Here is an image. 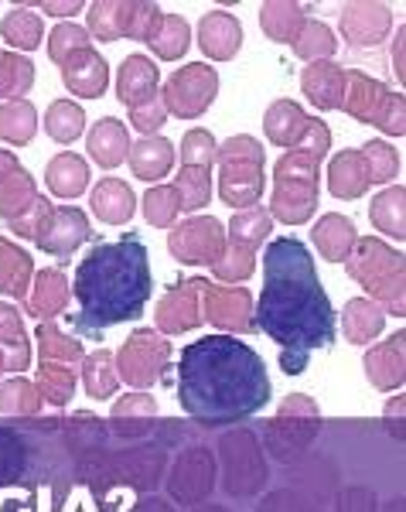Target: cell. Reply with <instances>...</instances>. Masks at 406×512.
I'll return each mask as SVG.
<instances>
[{
  "label": "cell",
  "instance_id": "1",
  "mask_svg": "<svg viewBox=\"0 0 406 512\" xmlns=\"http://www.w3.org/2000/svg\"><path fill=\"white\" fill-rule=\"evenodd\" d=\"M256 332L280 345V369L304 376L314 352L335 345V308H331L314 256L301 239H273L263 250V291L253 304Z\"/></svg>",
  "mask_w": 406,
  "mask_h": 512
},
{
  "label": "cell",
  "instance_id": "2",
  "mask_svg": "<svg viewBox=\"0 0 406 512\" xmlns=\"http://www.w3.org/2000/svg\"><path fill=\"white\" fill-rule=\"evenodd\" d=\"M270 376L260 352L232 335H205L178 359V400L202 424H232L270 403Z\"/></svg>",
  "mask_w": 406,
  "mask_h": 512
},
{
  "label": "cell",
  "instance_id": "3",
  "mask_svg": "<svg viewBox=\"0 0 406 512\" xmlns=\"http://www.w3.org/2000/svg\"><path fill=\"white\" fill-rule=\"evenodd\" d=\"M151 256L140 236L96 243L79 260L72 297H76V325L96 335L123 321H137L151 301Z\"/></svg>",
  "mask_w": 406,
  "mask_h": 512
},
{
  "label": "cell",
  "instance_id": "4",
  "mask_svg": "<svg viewBox=\"0 0 406 512\" xmlns=\"http://www.w3.org/2000/svg\"><path fill=\"white\" fill-rule=\"evenodd\" d=\"M345 270L369 294V301H376L379 308L396 318L406 315V260L400 250L372 236L355 239L352 253L345 256Z\"/></svg>",
  "mask_w": 406,
  "mask_h": 512
},
{
  "label": "cell",
  "instance_id": "5",
  "mask_svg": "<svg viewBox=\"0 0 406 512\" xmlns=\"http://www.w3.org/2000/svg\"><path fill=\"white\" fill-rule=\"evenodd\" d=\"M342 110L352 120L372 123L389 137L406 134V99L386 86V82L366 76V72H348Z\"/></svg>",
  "mask_w": 406,
  "mask_h": 512
},
{
  "label": "cell",
  "instance_id": "6",
  "mask_svg": "<svg viewBox=\"0 0 406 512\" xmlns=\"http://www.w3.org/2000/svg\"><path fill=\"white\" fill-rule=\"evenodd\" d=\"M263 130L267 140L284 151H311L318 158H325L331 147V130L325 120L304 113L294 99H277L263 117Z\"/></svg>",
  "mask_w": 406,
  "mask_h": 512
},
{
  "label": "cell",
  "instance_id": "7",
  "mask_svg": "<svg viewBox=\"0 0 406 512\" xmlns=\"http://www.w3.org/2000/svg\"><path fill=\"white\" fill-rule=\"evenodd\" d=\"M168 362H171V345L157 332H151V328L130 332L127 342L120 345V352L113 355L116 376H120L127 386H134V390L154 386L157 379L164 376Z\"/></svg>",
  "mask_w": 406,
  "mask_h": 512
},
{
  "label": "cell",
  "instance_id": "8",
  "mask_svg": "<svg viewBox=\"0 0 406 512\" xmlns=\"http://www.w3.org/2000/svg\"><path fill=\"white\" fill-rule=\"evenodd\" d=\"M219 96V72L205 62H192L185 69H178L164 82L161 99L168 117L178 120H198Z\"/></svg>",
  "mask_w": 406,
  "mask_h": 512
},
{
  "label": "cell",
  "instance_id": "9",
  "mask_svg": "<svg viewBox=\"0 0 406 512\" xmlns=\"http://www.w3.org/2000/svg\"><path fill=\"white\" fill-rule=\"evenodd\" d=\"M226 250V229L212 216H192L171 229L168 253L188 267H215Z\"/></svg>",
  "mask_w": 406,
  "mask_h": 512
},
{
  "label": "cell",
  "instance_id": "10",
  "mask_svg": "<svg viewBox=\"0 0 406 512\" xmlns=\"http://www.w3.org/2000/svg\"><path fill=\"white\" fill-rule=\"evenodd\" d=\"M205 284H209V280H202V277L174 284L154 308L157 332L181 335V332H192V328L202 325V287Z\"/></svg>",
  "mask_w": 406,
  "mask_h": 512
},
{
  "label": "cell",
  "instance_id": "11",
  "mask_svg": "<svg viewBox=\"0 0 406 512\" xmlns=\"http://www.w3.org/2000/svg\"><path fill=\"white\" fill-rule=\"evenodd\" d=\"M202 318L215 328H226V332L250 335L256 332L253 321V294L246 287H202Z\"/></svg>",
  "mask_w": 406,
  "mask_h": 512
},
{
  "label": "cell",
  "instance_id": "12",
  "mask_svg": "<svg viewBox=\"0 0 406 512\" xmlns=\"http://www.w3.org/2000/svg\"><path fill=\"white\" fill-rule=\"evenodd\" d=\"M321 195V181L304 178H273V198H270V219H280L284 226H301L314 216Z\"/></svg>",
  "mask_w": 406,
  "mask_h": 512
},
{
  "label": "cell",
  "instance_id": "13",
  "mask_svg": "<svg viewBox=\"0 0 406 512\" xmlns=\"http://www.w3.org/2000/svg\"><path fill=\"white\" fill-rule=\"evenodd\" d=\"M89 236H93V229H89L86 212L76 205H62V209H52L35 243L52 256H72Z\"/></svg>",
  "mask_w": 406,
  "mask_h": 512
},
{
  "label": "cell",
  "instance_id": "14",
  "mask_svg": "<svg viewBox=\"0 0 406 512\" xmlns=\"http://www.w3.org/2000/svg\"><path fill=\"white\" fill-rule=\"evenodd\" d=\"M389 28H393V11L386 4L359 0V4L342 7V38L359 52L362 48H376L389 35Z\"/></svg>",
  "mask_w": 406,
  "mask_h": 512
},
{
  "label": "cell",
  "instance_id": "15",
  "mask_svg": "<svg viewBox=\"0 0 406 512\" xmlns=\"http://www.w3.org/2000/svg\"><path fill=\"white\" fill-rule=\"evenodd\" d=\"M38 202V185L28 171L21 168L18 158L0 151V219L11 222L21 212H28Z\"/></svg>",
  "mask_w": 406,
  "mask_h": 512
},
{
  "label": "cell",
  "instance_id": "16",
  "mask_svg": "<svg viewBox=\"0 0 406 512\" xmlns=\"http://www.w3.org/2000/svg\"><path fill=\"white\" fill-rule=\"evenodd\" d=\"M362 366H366V376L376 390H383V393L400 390L406 379V332L389 335L383 345L369 349Z\"/></svg>",
  "mask_w": 406,
  "mask_h": 512
},
{
  "label": "cell",
  "instance_id": "17",
  "mask_svg": "<svg viewBox=\"0 0 406 512\" xmlns=\"http://www.w3.org/2000/svg\"><path fill=\"white\" fill-rule=\"evenodd\" d=\"M198 45L212 62H232L243 48V24L226 11H212L198 21Z\"/></svg>",
  "mask_w": 406,
  "mask_h": 512
},
{
  "label": "cell",
  "instance_id": "18",
  "mask_svg": "<svg viewBox=\"0 0 406 512\" xmlns=\"http://www.w3.org/2000/svg\"><path fill=\"white\" fill-rule=\"evenodd\" d=\"M62 82L69 86V93H76L79 99H99L110 86V65L99 52L86 48V52L72 55L62 65Z\"/></svg>",
  "mask_w": 406,
  "mask_h": 512
},
{
  "label": "cell",
  "instance_id": "19",
  "mask_svg": "<svg viewBox=\"0 0 406 512\" xmlns=\"http://www.w3.org/2000/svg\"><path fill=\"white\" fill-rule=\"evenodd\" d=\"M263 188H267L263 164H226L219 171V198L232 209H253L263 198Z\"/></svg>",
  "mask_w": 406,
  "mask_h": 512
},
{
  "label": "cell",
  "instance_id": "20",
  "mask_svg": "<svg viewBox=\"0 0 406 512\" xmlns=\"http://www.w3.org/2000/svg\"><path fill=\"white\" fill-rule=\"evenodd\" d=\"M348 72L338 62H308L301 72V89L318 110H342Z\"/></svg>",
  "mask_w": 406,
  "mask_h": 512
},
{
  "label": "cell",
  "instance_id": "21",
  "mask_svg": "<svg viewBox=\"0 0 406 512\" xmlns=\"http://www.w3.org/2000/svg\"><path fill=\"white\" fill-rule=\"evenodd\" d=\"M89 205H93L96 219L106 222V226H127L137 212V195L120 178H103L89 192Z\"/></svg>",
  "mask_w": 406,
  "mask_h": 512
},
{
  "label": "cell",
  "instance_id": "22",
  "mask_svg": "<svg viewBox=\"0 0 406 512\" xmlns=\"http://www.w3.org/2000/svg\"><path fill=\"white\" fill-rule=\"evenodd\" d=\"M69 277L55 267H45L41 274H35L31 280V291H28V311L38 321H52L55 315H62L69 308Z\"/></svg>",
  "mask_w": 406,
  "mask_h": 512
},
{
  "label": "cell",
  "instance_id": "23",
  "mask_svg": "<svg viewBox=\"0 0 406 512\" xmlns=\"http://www.w3.org/2000/svg\"><path fill=\"white\" fill-rule=\"evenodd\" d=\"M212 472L215 468H212L209 451H188L171 475V495L181 502L202 499V495H209V489H212Z\"/></svg>",
  "mask_w": 406,
  "mask_h": 512
},
{
  "label": "cell",
  "instance_id": "24",
  "mask_svg": "<svg viewBox=\"0 0 406 512\" xmlns=\"http://www.w3.org/2000/svg\"><path fill=\"white\" fill-rule=\"evenodd\" d=\"M86 147H89V158H96L99 168H120L130 154V130L120 120L103 117L89 130Z\"/></svg>",
  "mask_w": 406,
  "mask_h": 512
},
{
  "label": "cell",
  "instance_id": "25",
  "mask_svg": "<svg viewBox=\"0 0 406 512\" xmlns=\"http://www.w3.org/2000/svg\"><path fill=\"white\" fill-rule=\"evenodd\" d=\"M157 82H161L157 65L147 55H130V59H123L120 72H116V99L134 106L140 99L157 93Z\"/></svg>",
  "mask_w": 406,
  "mask_h": 512
},
{
  "label": "cell",
  "instance_id": "26",
  "mask_svg": "<svg viewBox=\"0 0 406 512\" xmlns=\"http://www.w3.org/2000/svg\"><path fill=\"white\" fill-rule=\"evenodd\" d=\"M130 171L140 181H161L174 168V144L168 137H144L137 144H130Z\"/></svg>",
  "mask_w": 406,
  "mask_h": 512
},
{
  "label": "cell",
  "instance_id": "27",
  "mask_svg": "<svg viewBox=\"0 0 406 512\" xmlns=\"http://www.w3.org/2000/svg\"><path fill=\"white\" fill-rule=\"evenodd\" d=\"M222 448L232 451V458L226 461V492L229 495H253L260 489L263 482V461L260 454L253 451V441H250V451H239V437H226Z\"/></svg>",
  "mask_w": 406,
  "mask_h": 512
},
{
  "label": "cell",
  "instance_id": "28",
  "mask_svg": "<svg viewBox=\"0 0 406 512\" xmlns=\"http://www.w3.org/2000/svg\"><path fill=\"white\" fill-rule=\"evenodd\" d=\"M311 239H314V250L325 256L328 263H345V256L352 253L359 233H355V222L348 216H335V212H328V216H321L318 222H314Z\"/></svg>",
  "mask_w": 406,
  "mask_h": 512
},
{
  "label": "cell",
  "instance_id": "29",
  "mask_svg": "<svg viewBox=\"0 0 406 512\" xmlns=\"http://www.w3.org/2000/svg\"><path fill=\"white\" fill-rule=\"evenodd\" d=\"M386 328V311L369 297H352L342 311V332L352 345H369L383 335Z\"/></svg>",
  "mask_w": 406,
  "mask_h": 512
},
{
  "label": "cell",
  "instance_id": "30",
  "mask_svg": "<svg viewBox=\"0 0 406 512\" xmlns=\"http://www.w3.org/2000/svg\"><path fill=\"white\" fill-rule=\"evenodd\" d=\"M31 280H35V263L28 250H21L14 239H0V294L7 297H28Z\"/></svg>",
  "mask_w": 406,
  "mask_h": 512
},
{
  "label": "cell",
  "instance_id": "31",
  "mask_svg": "<svg viewBox=\"0 0 406 512\" xmlns=\"http://www.w3.org/2000/svg\"><path fill=\"white\" fill-rule=\"evenodd\" d=\"M308 24L304 18V7L294 4V0H270V4L260 7V28L270 41H280V45H294L301 28Z\"/></svg>",
  "mask_w": 406,
  "mask_h": 512
},
{
  "label": "cell",
  "instance_id": "32",
  "mask_svg": "<svg viewBox=\"0 0 406 512\" xmlns=\"http://www.w3.org/2000/svg\"><path fill=\"white\" fill-rule=\"evenodd\" d=\"M328 188L335 198L342 202H352V198H362L369 192L366 181V168H362L359 151H338L328 164Z\"/></svg>",
  "mask_w": 406,
  "mask_h": 512
},
{
  "label": "cell",
  "instance_id": "33",
  "mask_svg": "<svg viewBox=\"0 0 406 512\" xmlns=\"http://www.w3.org/2000/svg\"><path fill=\"white\" fill-rule=\"evenodd\" d=\"M0 349H7V369L24 373L31 366V342L24 332V318L14 304L0 301Z\"/></svg>",
  "mask_w": 406,
  "mask_h": 512
},
{
  "label": "cell",
  "instance_id": "34",
  "mask_svg": "<svg viewBox=\"0 0 406 512\" xmlns=\"http://www.w3.org/2000/svg\"><path fill=\"white\" fill-rule=\"evenodd\" d=\"M45 185L52 188V195L58 198H79L89 185V164L72 151L55 154V158L48 161Z\"/></svg>",
  "mask_w": 406,
  "mask_h": 512
},
{
  "label": "cell",
  "instance_id": "35",
  "mask_svg": "<svg viewBox=\"0 0 406 512\" xmlns=\"http://www.w3.org/2000/svg\"><path fill=\"white\" fill-rule=\"evenodd\" d=\"M369 219L379 233L403 239L406 236V192H403V185H389L372 198Z\"/></svg>",
  "mask_w": 406,
  "mask_h": 512
},
{
  "label": "cell",
  "instance_id": "36",
  "mask_svg": "<svg viewBox=\"0 0 406 512\" xmlns=\"http://www.w3.org/2000/svg\"><path fill=\"white\" fill-rule=\"evenodd\" d=\"M270 233H273V219L267 209H260V205L236 212L229 222V243L243 246V250H250V253L260 250V246L270 239Z\"/></svg>",
  "mask_w": 406,
  "mask_h": 512
},
{
  "label": "cell",
  "instance_id": "37",
  "mask_svg": "<svg viewBox=\"0 0 406 512\" xmlns=\"http://www.w3.org/2000/svg\"><path fill=\"white\" fill-rule=\"evenodd\" d=\"M38 134V110L24 99H11V103H0V140L14 147L31 144Z\"/></svg>",
  "mask_w": 406,
  "mask_h": 512
},
{
  "label": "cell",
  "instance_id": "38",
  "mask_svg": "<svg viewBox=\"0 0 406 512\" xmlns=\"http://www.w3.org/2000/svg\"><path fill=\"white\" fill-rule=\"evenodd\" d=\"M147 45H151L157 59L178 62L188 52V45H192V28H188V21L181 14H161V24H157V31Z\"/></svg>",
  "mask_w": 406,
  "mask_h": 512
},
{
  "label": "cell",
  "instance_id": "39",
  "mask_svg": "<svg viewBox=\"0 0 406 512\" xmlns=\"http://www.w3.org/2000/svg\"><path fill=\"white\" fill-rule=\"evenodd\" d=\"M38 352H41V362H62V366H72L76 369L86 355H82V345L79 338H72L69 332L55 325V321H38Z\"/></svg>",
  "mask_w": 406,
  "mask_h": 512
},
{
  "label": "cell",
  "instance_id": "40",
  "mask_svg": "<svg viewBox=\"0 0 406 512\" xmlns=\"http://www.w3.org/2000/svg\"><path fill=\"white\" fill-rule=\"evenodd\" d=\"M82 386L93 400H110L120 386V376H116V366H113V352L106 349H96L93 355L82 359Z\"/></svg>",
  "mask_w": 406,
  "mask_h": 512
},
{
  "label": "cell",
  "instance_id": "41",
  "mask_svg": "<svg viewBox=\"0 0 406 512\" xmlns=\"http://www.w3.org/2000/svg\"><path fill=\"white\" fill-rule=\"evenodd\" d=\"M161 24V7L147 4V0H123L120 7V38L130 41H151V35Z\"/></svg>",
  "mask_w": 406,
  "mask_h": 512
},
{
  "label": "cell",
  "instance_id": "42",
  "mask_svg": "<svg viewBox=\"0 0 406 512\" xmlns=\"http://www.w3.org/2000/svg\"><path fill=\"white\" fill-rule=\"evenodd\" d=\"M35 86V65L21 52H0V99H21Z\"/></svg>",
  "mask_w": 406,
  "mask_h": 512
},
{
  "label": "cell",
  "instance_id": "43",
  "mask_svg": "<svg viewBox=\"0 0 406 512\" xmlns=\"http://www.w3.org/2000/svg\"><path fill=\"white\" fill-rule=\"evenodd\" d=\"M359 158H362V168H366L369 185H389V181L400 175V168H403L396 147L386 144V140H369V144L359 151Z\"/></svg>",
  "mask_w": 406,
  "mask_h": 512
},
{
  "label": "cell",
  "instance_id": "44",
  "mask_svg": "<svg viewBox=\"0 0 406 512\" xmlns=\"http://www.w3.org/2000/svg\"><path fill=\"white\" fill-rule=\"evenodd\" d=\"M38 393L45 403L65 407L76 393V369L62 366V362H38Z\"/></svg>",
  "mask_w": 406,
  "mask_h": 512
},
{
  "label": "cell",
  "instance_id": "45",
  "mask_svg": "<svg viewBox=\"0 0 406 512\" xmlns=\"http://www.w3.org/2000/svg\"><path fill=\"white\" fill-rule=\"evenodd\" d=\"M45 130H48V137L58 140V144H72V140H79L82 130H86V113H82L79 103L55 99L45 113Z\"/></svg>",
  "mask_w": 406,
  "mask_h": 512
},
{
  "label": "cell",
  "instance_id": "46",
  "mask_svg": "<svg viewBox=\"0 0 406 512\" xmlns=\"http://www.w3.org/2000/svg\"><path fill=\"white\" fill-rule=\"evenodd\" d=\"M0 35L11 48H21V52H31V48L41 45V35H45V21L38 18L35 11H28V7H18V11H11L0 24Z\"/></svg>",
  "mask_w": 406,
  "mask_h": 512
},
{
  "label": "cell",
  "instance_id": "47",
  "mask_svg": "<svg viewBox=\"0 0 406 512\" xmlns=\"http://www.w3.org/2000/svg\"><path fill=\"white\" fill-rule=\"evenodd\" d=\"M338 52V38L328 24L321 21H308L301 28V35L294 41V55L304 62H328L331 55Z\"/></svg>",
  "mask_w": 406,
  "mask_h": 512
},
{
  "label": "cell",
  "instance_id": "48",
  "mask_svg": "<svg viewBox=\"0 0 406 512\" xmlns=\"http://www.w3.org/2000/svg\"><path fill=\"white\" fill-rule=\"evenodd\" d=\"M171 188L178 192L181 209H188V212H198V209H205V205L212 202V175H209V168H185V164H181L178 181H174Z\"/></svg>",
  "mask_w": 406,
  "mask_h": 512
},
{
  "label": "cell",
  "instance_id": "49",
  "mask_svg": "<svg viewBox=\"0 0 406 512\" xmlns=\"http://www.w3.org/2000/svg\"><path fill=\"white\" fill-rule=\"evenodd\" d=\"M0 414H14V417H31L41 414V393L35 383L14 376L0 383Z\"/></svg>",
  "mask_w": 406,
  "mask_h": 512
},
{
  "label": "cell",
  "instance_id": "50",
  "mask_svg": "<svg viewBox=\"0 0 406 512\" xmlns=\"http://www.w3.org/2000/svg\"><path fill=\"white\" fill-rule=\"evenodd\" d=\"M178 212H181V202L171 185H157L144 195V219L151 222V226L171 229L174 222H178Z\"/></svg>",
  "mask_w": 406,
  "mask_h": 512
},
{
  "label": "cell",
  "instance_id": "51",
  "mask_svg": "<svg viewBox=\"0 0 406 512\" xmlns=\"http://www.w3.org/2000/svg\"><path fill=\"white\" fill-rule=\"evenodd\" d=\"M89 48V31L79 28V24H58V28L48 35V59L55 65H65L72 55L86 52Z\"/></svg>",
  "mask_w": 406,
  "mask_h": 512
},
{
  "label": "cell",
  "instance_id": "52",
  "mask_svg": "<svg viewBox=\"0 0 406 512\" xmlns=\"http://www.w3.org/2000/svg\"><path fill=\"white\" fill-rule=\"evenodd\" d=\"M215 277L226 280V284H243V280H250L256 274V253L243 250V246H232L226 243V250H222L219 263H215Z\"/></svg>",
  "mask_w": 406,
  "mask_h": 512
},
{
  "label": "cell",
  "instance_id": "53",
  "mask_svg": "<svg viewBox=\"0 0 406 512\" xmlns=\"http://www.w3.org/2000/svg\"><path fill=\"white\" fill-rule=\"evenodd\" d=\"M215 161H219V168H226V164H263L267 154H263V144L256 137L239 134V137H229L226 144H219Z\"/></svg>",
  "mask_w": 406,
  "mask_h": 512
},
{
  "label": "cell",
  "instance_id": "54",
  "mask_svg": "<svg viewBox=\"0 0 406 512\" xmlns=\"http://www.w3.org/2000/svg\"><path fill=\"white\" fill-rule=\"evenodd\" d=\"M120 7L123 0H99V4L89 7V35H96L99 41L120 38Z\"/></svg>",
  "mask_w": 406,
  "mask_h": 512
},
{
  "label": "cell",
  "instance_id": "55",
  "mask_svg": "<svg viewBox=\"0 0 406 512\" xmlns=\"http://www.w3.org/2000/svg\"><path fill=\"white\" fill-rule=\"evenodd\" d=\"M215 151H219V144H215L209 130H188L185 140H181V161H185V168H212Z\"/></svg>",
  "mask_w": 406,
  "mask_h": 512
},
{
  "label": "cell",
  "instance_id": "56",
  "mask_svg": "<svg viewBox=\"0 0 406 512\" xmlns=\"http://www.w3.org/2000/svg\"><path fill=\"white\" fill-rule=\"evenodd\" d=\"M273 178H304L321 181V158L311 151H284V158L273 168Z\"/></svg>",
  "mask_w": 406,
  "mask_h": 512
},
{
  "label": "cell",
  "instance_id": "57",
  "mask_svg": "<svg viewBox=\"0 0 406 512\" xmlns=\"http://www.w3.org/2000/svg\"><path fill=\"white\" fill-rule=\"evenodd\" d=\"M164 120H168V110H164L161 93H154V96H147L130 106V123H134V130H140L144 137H154V130H161Z\"/></svg>",
  "mask_w": 406,
  "mask_h": 512
},
{
  "label": "cell",
  "instance_id": "58",
  "mask_svg": "<svg viewBox=\"0 0 406 512\" xmlns=\"http://www.w3.org/2000/svg\"><path fill=\"white\" fill-rule=\"evenodd\" d=\"M48 216H52V202H48L45 195H38V202L31 205L28 212H21L18 219L7 222V229H11L14 236H21V239H38V233L45 229Z\"/></svg>",
  "mask_w": 406,
  "mask_h": 512
},
{
  "label": "cell",
  "instance_id": "59",
  "mask_svg": "<svg viewBox=\"0 0 406 512\" xmlns=\"http://www.w3.org/2000/svg\"><path fill=\"white\" fill-rule=\"evenodd\" d=\"M157 414V400L151 393H130L123 400L113 403V417L123 420V417H154Z\"/></svg>",
  "mask_w": 406,
  "mask_h": 512
},
{
  "label": "cell",
  "instance_id": "60",
  "mask_svg": "<svg viewBox=\"0 0 406 512\" xmlns=\"http://www.w3.org/2000/svg\"><path fill=\"white\" fill-rule=\"evenodd\" d=\"M318 403H314V396L308 393H290L284 396V403H280V417H301V420H318Z\"/></svg>",
  "mask_w": 406,
  "mask_h": 512
},
{
  "label": "cell",
  "instance_id": "61",
  "mask_svg": "<svg viewBox=\"0 0 406 512\" xmlns=\"http://www.w3.org/2000/svg\"><path fill=\"white\" fill-rule=\"evenodd\" d=\"M82 7H86L82 0H69V4H55V0H45V4H41V11L55 14V18H72V14H79Z\"/></svg>",
  "mask_w": 406,
  "mask_h": 512
},
{
  "label": "cell",
  "instance_id": "62",
  "mask_svg": "<svg viewBox=\"0 0 406 512\" xmlns=\"http://www.w3.org/2000/svg\"><path fill=\"white\" fill-rule=\"evenodd\" d=\"M403 38H406V31L400 28V31H396V45H393V62H396V79H406L403 76Z\"/></svg>",
  "mask_w": 406,
  "mask_h": 512
},
{
  "label": "cell",
  "instance_id": "63",
  "mask_svg": "<svg viewBox=\"0 0 406 512\" xmlns=\"http://www.w3.org/2000/svg\"><path fill=\"white\" fill-rule=\"evenodd\" d=\"M386 417H389V420H393V417H403V396H396V400H389Z\"/></svg>",
  "mask_w": 406,
  "mask_h": 512
},
{
  "label": "cell",
  "instance_id": "64",
  "mask_svg": "<svg viewBox=\"0 0 406 512\" xmlns=\"http://www.w3.org/2000/svg\"><path fill=\"white\" fill-rule=\"evenodd\" d=\"M4 369H7V355L0 352V376H4Z\"/></svg>",
  "mask_w": 406,
  "mask_h": 512
}]
</instances>
